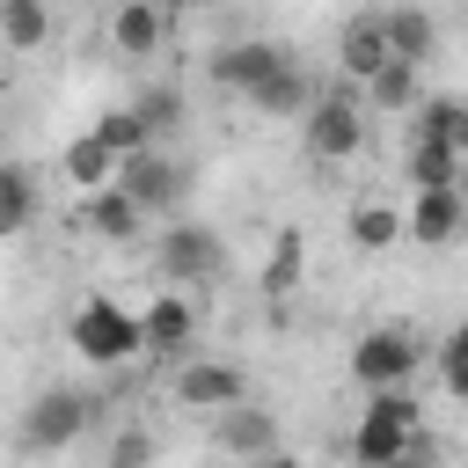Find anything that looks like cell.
<instances>
[{"label": "cell", "instance_id": "obj_20", "mask_svg": "<svg viewBox=\"0 0 468 468\" xmlns=\"http://www.w3.org/2000/svg\"><path fill=\"white\" fill-rule=\"evenodd\" d=\"M249 102H256L263 117H300V124H307V110H314L322 95H314V80L300 73V58H285V66H278V73H271V80H263Z\"/></svg>", "mask_w": 468, "mask_h": 468}, {"label": "cell", "instance_id": "obj_25", "mask_svg": "<svg viewBox=\"0 0 468 468\" xmlns=\"http://www.w3.org/2000/svg\"><path fill=\"white\" fill-rule=\"evenodd\" d=\"M29 219H37V168L7 161V168H0V227H7V234H22Z\"/></svg>", "mask_w": 468, "mask_h": 468}, {"label": "cell", "instance_id": "obj_19", "mask_svg": "<svg viewBox=\"0 0 468 468\" xmlns=\"http://www.w3.org/2000/svg\"><path fill=\"white\" fill-rule=\"evenodd\" d=\"M300 278H307V234H300V227H278L256 285H263V300H292V292H300Z\"/></svg>", "mask_w": 468, "mask_h": 468}, {"label": "cell", "instance_id": "obj_16", "mask_svg": "<svg viewBox=\"0 0 468 468\" xmlns=\"http://www.w3.org/2000/svg\"><path fill=\"white\" fill-rule=\"evenodd\" d=\"M80 227H88L95 241H139V227H146V205H139L124 183H110V190H95V197L80 205Z\"/></svg>", "mask_w": 468, "mask_h": 468}, {"label": "cell", "instance_id": "obj_5", "mask_svg": "<svg viewBox=\"0 0 468 468\" xmlns=\"http://www.w3.org/2000/svg\"><path fill=\"white\" fill-rule=\"evenodd\" d=\"M154 263H161V278L183 292V285H205V278H219L227 249H219V234H212L205 219H168V234L154 241Z\"/></svg>", "mask_w": 468, "mask_h": 468}, {"label": "cell", "instance_id": "obj_4", "mask_svg": "<svg viewBox=\"0 0 468 468\" xmlns=\"http://www.w3.org/2000/svg\"><path fill=\"white\" fill-rule=\"evenodd\" d=\"M358 95L366 88H351V80H336L314 110H307V124H300V146H307V161H351L358 146H366V117H358Z\"/></svg>", "mask_w": 468, "mask_h": 468}, {"label": "cell", "instance_id": "obj_11", "mask_svg": "<svg viewBox=\"0 0 468 468\" xmlns=\"http://www.w3.org/2000/svg\"><path fill=\"white\" fill-rule=\"evenodd\" d=\"M212 446H219V453H234V461L249 468V461L278 453V417H271V410H256V402L219 410V417H212Z\"/></svg>", "mask_w": 468, "mask_h": 468}, {"label": "cell", "instance_id": "obj_7", "mask_svg": "<svg viewBox=\"0 0 468 468\" xmlns=\"http://www.w3.org/2000/svg\"><path fill=\"white\" fill-rule=\"evenodd\" d=\"M117 183L146 205V219H176V205H183V190H190V168H183L176 154L146 146V154H132V161L117 168Z\"/></svg>", "mask_w": 468, "mask_h": 468}, {"label": "cell", "instance_id": "obj_18", "mask_svg": "<svg viewBox=\"0 0 468 468\" xmlns=\"http://www.w3.org/2000/svg\"><path fill=\"white\" fill-rule=\"evenodd\" d=\"M344 234H351V249H358V256H388L395 241H410V219H402L395 205H373V197H366V205H351V212H344Z\"/></svg>", "mask_w": 468, "mask_h": 468}, {"label": "cell", "instance_id": "obj_27", "mask_svg": "<svg viewBox=\"0 0 468 468\" xmlns=\"http://www.w3.org/2000/svg\"><path fill=\"white\" fill-rule=\"evenodd\" d=\"M139 117H146V132L161 139V132H176L183 124V88L176 80H154V88H139V102H132Z\"/></svg>", "mask_w": 468, "mask_h": 468}, {"label": "cell", "instance_id": "obj_13", "mask_svg": "<svg viewBox=\"0 0 468 468\" xmlns=\"http://www.w3.org/2000/svg\"><path fill=\"white\" fill-rule=\"evenodd\" d=\"M146 322V358H176V351H190V336H197V307H190V292H154V307L139 314Z\"/></svg>", "mask_w": 468, "mask_h": 468}, {"label": "cell", "instance_id": "obj_1", "mask_svg": "<svg viewBox=\"0 0 468 468\" xmlns=\"http://www.w3.org/2000/svg\"><path fill=\"white\" fill-rule=\"evenodd\" d=\"M66 344H73L88 366H132V358H146V322H139L117 292H88V300L73 307V322H66Z\"/></svg>", "mask_w": 468, "mask_h": 468}, {"label": "cell", "instance_id": "obj_15", "mask_svg": "<svg viewBox=\"0 0 468 468\" xmlns=\"http://www.w3.org/2000/svg\"><path fill=\"white\" fill-rule=\"evenodd\" d=\"M461 168H468L461 146L410 132V146H402V176H410V190H461Z\"/></svg>", "mask_w": 468, "mask_h": 468}, {"label": "cell", "instance_id": "obj_3", "mask_svg": "<svg viewBox=\"0 0 468 468\" xmlns=\"http://www.w3.org/2000/svg\"><path fill=\"white\" fill-rule=\"evenodd\" d=\"M424 358H431V351H424V336H417L410 322H380V329H366V336L351 344V380H358L366 395H380V388H410Z\"/></svg>", "mask_w": 468, "mask_h": 468}, {"label": "cell", "instance_id": "obj_23", "mask_svg": "<svg viewBox=\"0 0 468 468\" xmlns=\"http://www.w3.org/2000/svg\"><path fill=\"white\" fill-rule=\"evenodd\" d=\"M410 132L446 139V146H461V154H468V102H461V95H424V102H417V117H410Z\"/></svg>", "mask_w": 468, "mask_h": 468}, {"label": "cell", "instance_id": "obj_31", "mask_svg": "<svg viewBox=\"0 0 468 468\" xmlns=\"http://www.w3.org/2000/svg\"><path fill=\"white\" fill-rule=\"evenodd\" d=\"M249 468H300V453H285V446H278V453H263V461H249Z\"/></svg>", "mask_w": 468, "mask_h": 468}, {"label": "cell", "instance_id": "obj_2", "mask_svg": "<svg viewBox=\"0 0 468 468\" xmlns=\"http://www.w3.org/2000/svg\"><path fill=\"white\" fill-rule=\"evenodd\" d=\"M417 439H424L417 395H410V388H380V395H366V410H358V424H351V468H388V461H402Z\"/></svg>", "mask_w": 468, "mask_h": 468}, {"label": "cell", "instance_id": "obj_14", "mask_svg": "<svg viewBox=\"0 0 468 468\" xmlns=\"http://www.w3.org/2000/svg\"><path fill=\"white\" fill-rule=\"evenodd\" d=\"M161 37H168V7H161V0H117V15H110L117 58H154Z\"/></svg>", "mask_w": 468, "mask_h": 468}, {"label": "cell", "instance_id": "obj_12", "mask_svg": "<svg viewBox=\"0 0 468 468\" xmlns=\"http://www.w3.org/2000/svg\"><path fill=\"white\" fill-rule=\"evenodd\" d=\"M402 219H410V241L417 249H446L468 227V190H417Z\"/></svg>", "mask_w": 468, "mask_h": 468}, {"label": "cell", "instance_id": "obj_17", "mask_svg": "<svg viewBox=\"0 0 468 468\" xmlns=\"http://www.w3.org/2000/svg\"><path fill=\"white\" fill-rule=\"evenodd\" d=\"M117 168H124V161H117V154H110V146H102L95 132H80V139H66V154H58V176H66V183H73L80 197H95V190H110V183H117Z\"/></svg>", "mask_w": 468, "mask_h": 468}, {"label": "cell", "instance_id": "obj_24", "mask_svg": "<svg viewBox=\"0 0 468 468\" xmlns=\"http://www.w3.org/2000/svg\"><path fill=\"white\" fill-rule=\"evenodd\" d=\"M88 132H95V139H102L117 161H132V154H146V146H154V132H146V117H139L132 102H124V110H102Z\"/></svg>", "mask_w": 468, "mask_h": 468}, {"label": "cell", "instance_id": "obj_29", "mask_svg": "<svg viewBox=\"0 0 468 468\" xmlns=\"http://www.w3.org/2000/svg\"><path fill=\"white\" fill-rule=\"evenodd\" d=\"M146 461H154V431H146V424H124V431L110 439V461H102V468H146Z\"/></svg>", "mask_w": 468, "mask_h": 468}, {"label": "cell", "instance_id": "obj_9", "mask_svg": "<svg viewBox=\"0 0 468 468\" xmlns=\"http://www.w3.org/2000/svg\"><path fill=\"white\" fill-rule=\"evenodd\" d=\"M285 58H292V51H278L271 37H241V44H219L205 73H212V88H227V95H256Z\"/></svg>", "mask_w": 468, "mask_h": 468}, {"label": "cell", "instance_id": "obj_21", "mask_svg": "<svg viewBox=\"0 0 468 468\" xmlns=\"http://www.w3.org/2000/svg\"><path fill=\"white\" fill-rule=\"evenodd\" d=\"M388 15V44H395V58H410V66H431V51H439V22L417 7V0H402V7H380Z\"/></svg>", "mask_w": 468, "mask_h": 468}, {"label": "cell", "instance_id": "obj_26", "mask_svg": "<svg viewBox=\"0 0 468 468\" xmlns=\"http://www.w3.org/2000/svg\"><path fill=\"white\" fill-rule=\"evenodd\" d=\"M0 37H7V51H37L51 37V7L44 0H0Z\"/></svg>", "mask_w": 468, "mask_h": 468}, {"label": "cell", "instance_id": "obj_10", "mask_svg": "<svg viewBox=\"0 0 468 468\" xmlns=\"http://www.w3.org/2000/svg\"><path fill=\"white\" fill-rule=\"evenodd\" d=\"M336 66H344V80H351V88L380 80V73L395 66V44H388V15H351V22H344V44H336Z\"/></svg>", "mask_w": 468, "mask_h": 468}, {"label": "cell", "instance_id": "obj_32", "mask_svg": "<svg viewBox=\"0 0 468 468\" xmlns=\"http://www.w3.org/2000/svg\"><path fill=\"white\" fill-rule=\"evenodd\" d=\"M161 7H168V15H183V7H205V0H161Z\"/></svg>", "mask_w": 468, "mask_h": 468}, {"label": "cell", "instance_id": "obj_28", "mask_svg": "<svg viewBox=\"0 0 468 468\" xmlns=\"http://www.w3.org/2000/svg\"><path fill=\"white\" fill-rule=\"evenodd\" d=\"M439 388H446L453 402H468V322L439 344Z\"/></svg>", "mask_w": 468, "mask_h": 468}, {"label": "cell", "instance_id": "obj_6", "mask_svg": "<svg viewBox=\"0 0 468 468\" xmlns=\"http://www.w3.org/2000/svg\"><path fill=\"white\" fill-rule=\"evenodd\" d=\"M168 395H176L183 410L219 417V410H241V402H249V373H241L234 358H183L176 380H168Z\"/></svg>", "mask_w": 468, "mask_h": 468}, {"label": "cell", "instance_id": "obj_30", "mask_svg": "<svg viewBox=\"0 0 468 468\" xmlns=\"http://www.w3.org/2000/svg\"><path fill=\"white\" fill-rule=\"evenodd\" d=\"M431 461H439V453H431V439H417V446H410L402 461H388V468H431Z\"/></svg>", "mask_w": 468, "mask_h": 468}, {"label": "cell", "instance_id": "obj_8", "mask_svg": "<svg viewBox=\"0 0 468 468\" xmlns=\"http://www.w3.org/2000/svg\"><path fill=\"white\" fill-rule=\"evenodd\" d=\"M88 431V395H73V388H44L29 410H22V446L29 453H58V446H73Z\"/></svg>", "mask_w": 468, "mask_h": 468}, {"label": "cell", "instance_id": "obj_22", "mask_svg": "<svg viewBox=\"0 0 468 468\" xmlns=\"http://www.w3.org/2000/svg\"><path fill=\"white\" fill-rule=\"evenodd\" d=\"M417 73L424 66H410V58H395L380 80H366V102L373 110H388V117H417V102H424V88H417Z\"/></svg>", "mask_w": 468, "mask_h": 468}]
</instances>
